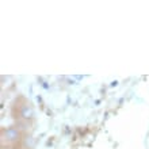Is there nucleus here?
<instances>
[{
  "instance_id": "nucleus-2",
  "label": "nucleus",
  "mask_w": 149,
  "mask_h": 149,
  "mask_svg": "<svg viewBox=\"0 0 149 149\" xmlns=\"http://www.w3.org/2000/svg\"><path fill=\"white\" fill-rule=\"evenodd\" d=\"M3 136H4V138H6V141L15 142L16 140L19 138V130L16 129V127H8V129L4 130Z\"/></svg>"
},
{
  "instance_id": "nucleus-1",
  "label": "nucleus",
  "mask_w": 149,
  "mask_h": 149,
  "mask_svg": "<svg viewBox=\"0 0 149 149\" xmlns=\"http://www.w3.org/2000/svg\"><path fill=\"white\" fill-rule=\"evenodd\" d=\"M19 114H20V118H23L24 121H30V119L34 118V110H33V107L30 106L29 103L22 104Z\"/></svg>"
}]
</instances>
